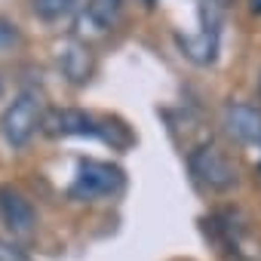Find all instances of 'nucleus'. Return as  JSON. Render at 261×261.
Segmentation results:
<instances>
[{
	"mask_svg": "<svg viewBox=\"0 0 261 261\" xmlns=\"http://www.w3.org/2000/svg\"><path fill=\"white\" fill-rule=\"evenodd\" d=\"M227 136L240 145H258L261 148V108L249 101H230L221 114Z\"/></svg>",
	"mask_w": 261,
	"mask_h": 261,
	"instance_id": "obj_5",
	"label": "nucleus"
},
{
	"mask_svg": "<svg viewBox=\"0 0 261 261\" xmlns=\"http://www.w3.org/2000/svg\"><path fill=\"white\" fill-rule=\"evenodd\" d=\"M0 261H28V258H25V252H22V249H16L13 243L0 240Z\"/></svg>",
	"mask_w": 261,
	"mask_h": 261,
	"instance_id": "obj_12",
	"label": "nucleus"
},
{
	"mask_svg": "<svg viewBox=\"0 0 261 261\" xmlns=\"http://www.w3.org/2000/svg\"><path fill=\"white\" fill-rule=\"evenodd\" d=\"M43 123V101L34 89L19 92L0 114V133L10 148H25Z\"/></svg>",
	"mask_w": 261,
	"mask_h": 261,
	"instance_id": "obj_2",
	"label": "nucleus"
},
{
	"mask_svg": "<svg viewBox=\"0 0 261 261\" xmlns=\"http://www.w3.org/2000/svg\"><path fill=\"white\" fill-rule=\"evenodd\" d=\"M188 163H191L194 178H197L203 188H209V191H230V188H237V181H240L233 163H230L215 145H203V148L191 151Z\"/></svg>",
	"mask_w": 261,
	"mask_h": 261,
	"instance_id": "obj_4",
	"label": "nucleus"
},
{
	"mask_svg": "<svg viewBox=\"0 0 261 261\" xmlns=\"http://www.w3.org/2000/svg\"><path fill=\"white\" fill-rule=\"evenodd\" d=\"M40 129H43L46 136H56V139L59 136L62 139H71V136H77V139H101V142L117 145V148H123V145L133 142V139H129V133H126L120 123H111V120H101V117H92V114L74 111V108L43 114Z\"/></svg>",
	"mask_w": 261,
	"mask_h": 261,
	"instance_id": "obj_1",
	"label": "nucleus"
},
{
	"mask_svg": "<svg viewBox=\"0 0 261 261\" xmlns=\"http://www.w3.org/2000/svg\"><path fill=\"white\" fill-rule=\"evenodd\" d=\"M31 10L43 22H59L74 13V0H31Z\"/></svg>",
	"mask_w": 261,
	"mask_h": 261,
	"instance_id": "obj_10",
	"label": "nucleus"
},
{
	"mask_svg": "<svg viewBox=\"0 0 261 261\" xmlns=\"http://www.w3.org/2000/svg\"><path fill=\"white\" fill-rule=\"evenodd\" d=\"M0 218L16 237H28L37 224V212L31 200L16 188H0Z\"/></svg>",
	"mask_w": 261,
	"mask_h": 261,
	"instance_id": "obj_6",
	"label": "nucleus"
},
{
	"mask_svg": "<svg viewBox=\"0 0 261 261\" xmlns=\"http://www.w3.org/2000/svg\"><path fill=\"white\" fill-rule=\"evenodd\" d=\"M126 185V175L120 166L108 160H80L74 181L68 185L71 200H98V197H117Z\"/></svg>",
	"mask_w": 261,
	"mask_h": 261,
	"instance_id": "obj_3",
	"label": "nucleus"
},
{
	"mask_svg": "<svg viewBox=\"0 0 261 261\" xmlns=\"http://www.w3.org/2000/svg\"><path fill=\"white\" fill-rule=\"evenodd\" d=\"M178 46H181V53L191 59V62H197V65H209L212 59H215V49H218V28L215 25H206L200 34H194V37H178Z\"/></svg>",
	"mask_w": 261,
	"mask_h": 261,
	"instance_id": "obj_9",
	"label": "nucleus"
},
{
	"mask_svg": "<svg viewBox=\"0 0 261 261\" xmlns=\"http://www.w3.org/2000/svg\"><path fill=\"white\" fill-rule=\"evenodd\" d=\"M74 13L80 25H89L92 31H108L120 16V0H74Z\"/></svg>",
	"mask_w": 261,
	"mask_h": 261,
	"instance_id": "obj_7",
	"label": "nucleus"
},
{
	"mask_svg": "<svg viewBox=\"0 0 261 261\" xmlns=\"http://www.w3.org/2000/svg\"><path fill=\"white\" fill-rule=\"evenodd\" d=\"M59 65H62V71L71 77V83H86L89 74H92L89 46H86L83 40H68V43H62V49H59Z\"/></svg>",
	"mask_w": 261,
	"mask_h": 261,
	"instance_id": "obj_8",
	"label": "nucleus"
},
{
	"mask_svg": "<svg viewBox=\"0 0 261 261\" xmlns=\"http://www.w3.org/2000/svg\"><path fill=\"white\" fill-rule=\"evenodd\" d=\"M249 13L252 16H261V0H249Z\"/></svg>",
	"mask_w": 261,
	"mask_h": 261,
	"instance_id": "obj_13",
	"label": "nucleus"
},
{
	"mask_svg": "<svg viewBox=\"0 0 261 261\" xmlns=\"http://www.w3.org/2000/svg\"><path fill=\"white\" fill-rule=\"evenodd\" d=\"M22 40V34H19V28L10 22V19H0V53H7V49H13L16 43Z\"/></svg>",
	"mask_w": 261,
	"mask_h": 261,
	"instance_id": "obj_11",
	"label": "nucleus"
}]
</instances>
